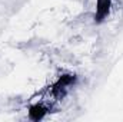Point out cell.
<instances>
[{
	"mask_svg": "<svg viewBox=\"0 0 123 122\" xmlns=\"http://www.w3.org/2000/svg\"><path fill=\"white\" fill-rule=\"evenodd\" d=\"M109 10H110V0H97L94 19H96L97 22L103 20V19L109 14Z\"/></svg>",
	"mask_w": 123,
	"mask_h": 122,
	"instance_id": "obj_1",
	"label": "cell"
},
{
	"mask_svg": "<svg viewBox=\"0 0 123 122\" xmlns=\"http://www.w3.org/2000/svg\"><path fill=\"white\" fill-rule=\"evenodd\" d=\"M44 115H46V109L42 105H33L29 111V118L31 121H40L44 118Z\"/></svg>",
	"mask_w": 123,
	"mask_h": 122,
	"instance_id": "obj_2",
	"label": "cell"
},
{
	"mask_svg": "<svg viewBox=\"0 0 123 122\" xmlns=\"http://www.w3.org/2000/svg\"><path fill=\"white\" fill-rule=\"evenodd\" d=\"M74 82V78L73 76H70V75H63L60 79L57 81V83H56V88H64V86H67V85H70V83H73Z\"/></svg>",
	"mask_w": 123,
	"mask_h": 122,
	"instance_id": "obj_3",
	"label": "cell"
}]
</instances>
